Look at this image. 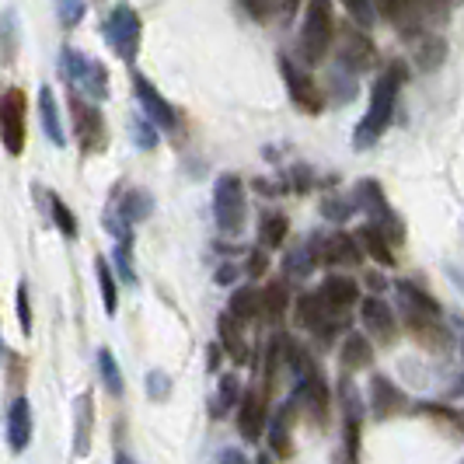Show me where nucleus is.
Listing matches in <instances>:
<instances>
[{
  "instance_id": "obj_31",
  "label": "nucleus",
  "mask_w": 464,
  "mask_h": 464,
  "mask_svg": "<svg viewBox=\"0 0 464 464\" xmlns=\"http://www.w3.org/2000/svg\"><path fill=\"white\" fill-rule=\"evenodd\" d=\"M39 112H43V130H46V137L53 140L56 147H63V143H67V133H63V122H60V109H56L53 88H43V94H39Z\"/></svg>"
},
{
  "instance_id": "obj_40",
  "label": "nucleus",
  "mask_w": 464,
  "mask_h": 464,
  "mask_svg": "<svg viewBox=\"0 0 464 464\" xmlns=\"http://www.w3.org/2000/svg\"><path fill=\"white\" fill-rule=\"evenodd\" d=\"M241 11L252 18V22H269L273 11H276V0H237Z\"/></svg>"
},
{
  "instance_id": "obj_38",
  "label": "nucleus",
  "mask_w": 464,
  "mask_h": 464,
  "mask_svg": "<svg viewBox=\"0 0 464 464\" xmlns=\"http://www.w3.org/2000/svg\"><path fill=\"white\" fill-rule=\"evenodd\" d=\"M102 227H105L109 234H116L119 245H126V248L133 245V234H130V220H126L122 213H105V217H102Z\"/></svg>"
},
{
  "instance_id": "obj_34",
  "label": "nucleus",
  "mask_w": 464,
  "mask_h": 464,
  "mask_svg": "<svg viewBox=\"0 0 464 464\" xmlns=\"http://www.w3.org/2000/svg\"><path fill=\"white\" fill-rule=\"evenodd\" d=\"M322 258H318V237L314 241H307L301 248H294L286 262H283V269L290 273V276H307V273H314V266H318Z\"/></svg>"
},
{
  "instance_id": "obj_46",
  "label": "nucleus",
  "mask_w": 464,
  "mask_h": 464,
  "mask_svg": "<svg viewBox=\"0 0 464 464\" xmlns=\"http://www.w3.org/2000/svg\"><path fill=\"white\" fill-rule=\"evenodd\" d=\"M269 269V256H266V248H258L248 256V276H262Z\"/></svg>"
},
{
  "instance_id": "obj_21",
  "label": "nucleus",
  "mask_w": 464,
  "mask_h": 464,
  "mask_svg": "<svg viewBox=\"0 0 464 464\" xmlns=\"http://www.w3.org/2000/svg\"><path fill=\"white\" fill-rule=\"evenodd\" d=\"M73 454L77 458H88L92 454V433H94V398L92 392L73 401Z\"/></svg>"
},
{
  "instance_id": "obj_41",
  "label": "nucleus",
  "mask_w": 464,
  "mask_h": 464,
  "mask_svg": "<svg viewBox=\"0 0 464 464\" xmlns=\"http://www.w3.org/2000/svg\"><path fill=\"white\" fill-rule=\"evenodd\" d=\"M343 7L349 11V18H353V22H360L363 28L373 24V7H377L373 0H343Z\"/></svg>"
},
{
  "instance_id": "obj_9",
  "label": "nucleus",
  "mask_w": 464,
  "mask_h": 464,
  "mask_svg": "<svg viewBox=\"0 0 464 464\" xmlns=\"http://www.w3.org/2000/svg\"><path fill=\"white\" fill-rule=\"evenodd\" d=\"M4 150L7 154H22L24 150V122H28V98L22 88H7L4 92Z\"/></svg>"
},
{
  "instance_id": "obj_24",
  "label": "nucleus",
  "mask_w": 464,
  "mask_h": 464,
  "mask_svg": "<svg viewBox=\"0 0 464 464\" xmlns=\"http://www.w3.org/2000/svg\"><path fill=\"white\" fill-rule=\"evenodd\" d=\"M217 332H220V346H224V353L231 356L237 367H245V363H248V343H245V335H241V322H237L234 314H220Z\"/></svg>"
},
{
  "instance_id": "obj_29",
  "label": "nucleus",
  "mask_w": 464,
  "mask_h": 464,
  "mask_svg": "<svg viewBox=\"0 0 464 464\" xmlns=\"http://www.w3.org/2000/svg\"><path fill=\"white\" fill-rule=\"evenodd\" d=\"M119 213L130 220V224H140V220H147L150 213H154V196L147 192V188H130V192H122V199H119Z\"/></svg>"
},
{
  "instance_id": "obj_11",
  "label": "nucleus",
  "mask_w": 464,
  "mask_h": 464,
  "mask_svg": "<svg viewBox=\"0 0 464 464\" xmlns=\"http://www.w3.org/2000/svg\"><path fill=\"white\" fill-rule=\"evenodd\" d=\"M373 4H377V14L405 35H412L419 22L433 11V0H373Z\"/></svg>"
},
{
  "instance_id": "obj_35",
  "label": "nucleus",
  "mask_w": 464,
  "mask_h": 464,
  "mask_svg": "<svg viewBox=\"0 0 464 464\" xmlns=\"http://www.w3.org/2000/svg\"><path fill=\"white\" fill-rule=\"evenodd\" d=\"M98 373H102V384H105V392L112 398L122 395V371H119V360H116V353L105 346V349H98Z\"/></svg>"
},
{
  "instance_id": "obj_39",
  "label": "nucleus",
  "mask_w": 464,
  "mask_h": 464,
  "mask_svg": "<svg viewBox=\"0 0 464 464\" xmlns=\"http://www.w3.org/2000/svg\"><path fill=\"white\" fill-rule=\"evenodd\" d=\"M147 395H150V401H164L171 395V377L164 371H150L147 373Z\"/></svg>"
},
{
  "instance_id": "obj_27",
  "label": "nucleus",
  "mask_w": 464,
  "mask_h": 464,
  "mask_svg": "<svg viewBox=\"0 0 464 464\" xmlns=\"http://www.w3.org/2000/svg\"><path fill=\"white\" fill-rule=\"evenodd\" d=\"M286 237H290V217L279 213V209H269V213L262 217V227H258V245H262L266 252H273V248H283V245H286Z\"/></svg>"
},
{
  "instance_id": "obj_7",
  "label": "nucleus",
  "mask_w": 464,
  "mask_h": 464,
  "mask_svg": "<svg viewBox=\"0 0 464 464\" xmlns=\"http://www.w3.org/2000/svg\"><path fill=\"white\" fill-rule=\"evenodd\" d=\"M63 70L67 77L81 88V94H88L94 102H102L109 94V73L102 63H94L92 56H81V53H63Z\"/></svg>"
},
{
  "instance_id": "obj_33",
  "label": "nucleus",
  "mask_w": 464,
  "mask_h": 464,
  "mask_svg": "<svg viewBox=\"0 0 464 464\" xmlns=\"http://www.w3.org/2000/svg\"><path fill=\"white\" fill-rule=\"evenodd\" d=\"M395 290L401 294V301H405V307L409 311H422V314H433V318H440V304L433 301L422 286H416V283H409V279H398Z\"/></svg>"
},
{
  "instance_id": "obj_20",
  "label": "nucleus",
  "mask_w": 464,
  "mask_h": 464,
  "mask_svg": "<svg viewBox=\"0 0 464 464\" xmlns=\"http://www.w3.org/2000/svg\"><path fill=\"white\" fill-rule=\"evenodd\" d=\"M32 433H35V419H32L28 398L22 395V398H14L11 409H7V443H11V450H14V454L28 450Z\"/></svg>"
},
{
  "instance_id": "obj_15",
  "label": "nucleus",
  "mask_w": 464,
  "mask_h": 464,
  "mask_svg": "<svg viewBox=\"0 0 464 464\" xmlns=\"http://www.w3.org/2000/svg\"><path fill=\"white\" fill-rule=\"evenodd\" d=\"M266 395L256 392V388H248L241 401H237V433L245 437L248 443H258L262 440V433H266Z\"/></svg>"
},
{
  "instance_id": "obj_51",
  "label": "nucleus",
  "mask_w": 464,
  "mask_h": 464,
  "mask_svg": "<svg viewBox=\"0 0 464 464\" xmlns=\"http://www.w3.org/2000/svg\"><path fill=\"white\" fill-rule=\"evenodd\" d=\"M258 464H273V461H269V454H262V458H258Z\"/></svg>"
},
{
  "instance_id": "obj_8",
  "label": "nucleus",
  "mask_w": 464,
  "mask_h": 464,
  "mask_svg": "<svg viewBox=\"0 0 464 464\" xmlns=\"http://www.w3.org/2000/svg\"><path fill=\"white\" fill-rule=\"evenodd\" d=\"M353 199H356V207L363 209V213H373L377 220H381V227L388 231V237L401 245V237H405V227L398 224L395 209L388 207V199H384V192L381 186L373 182V179H363V182H356V192H353Z\"/></svg>"
},
{
  "instance_id": "obj_42",
  "label": "nucleus",
  "mask_w": 464,
  "mask_h": 464,
  "mask_svg": "<svg viewBox=\"0 0 464 464\" xmlns=\"http://www.w3.org/2000/svg\"><path fill=\"white\" fill-rule=\"evenodd\" d=\"M133 143H137L140 150H154L158 147V130L147 119H137L133 122Z\"/></svg>"
},
{
  "instance_id": "obj_22",
  "label": "nucleus",
  "mask_w": 464,
  "mask_h": 464,
  "mask_svg": "<svg viewBox=\"0 0 464 464\" xmlns=\"http://www.w3.org/2000/svg\"><path fill=\"white\" fill-rule=\"evenodd\" d=\"M356 237H360V245H363V252L377 262V266H395V252H392V237H388V231L381 227V224H363L360 231H356Z\"/></svg>"
},
{
  "instance_id": "obj_32",
  "label": "nucleus",
  "mask_w": 464,
  "mask_h": 464,
  "mask_svg": "<svg viewBox=\"0 0 464 464\" xmlns=\"http://www.w3.org/2000/svg\"><path fill=\"white\" fill-rule=\"evenodd\" d=\"M286 307H290V290H286V283H269V286L262 290V318L279 325L283 314H286Z\"/></svg>"
},
{
  "instance_id": "obj_23",
  "label": "nucleus",
  "mask_w": 464,
  "mask_h": 464,
  "mask_svg": "<svg viewBox=\"0 0 464 464\" xmlns=\"http://www.w3.org/2000/svg\"><path fill=\"white\" fill-rule=\"evenodd\" d=\"M294 401H283L276 409V419H273V426H269V443H273V454L276 458H290L294 454Z\"/></svg>"
},
{
  "instance_id": "obj_37",
  "label": "nucleus",
  "mask_w": 464,
  "mask_h": 464,
  "mask_svg": "<svg viewBox=\"0 0 464 464\" xmlns=\"http://www.w3.org/2000/svg\"><path fill=\"white\" fill-rule=\"evenodd\" d=\"M49 213H53V224L60 227L63 237H77V217H73V209L56 192H49Z\"/></svg>"
},
{
  "instance_id": "obj_47",
  "label": "nucleus",
  "mask_w": 464,
  "mask_h": 464,
  "mask_svg": "<svg viewBox=\"0 0 464 464\" xmlns=\"http://www.w3.org/2000/svg\"><path fill=\"white\" fill-rule=\"evenodd\" d=\"M217 464H258V461H248L245 450H237V447H224L220 458H217Z\"/></svg>"
},
{
  "instance_id": "obj_43",
  "label": "nucleus",
  "mask_w": 464,
  "mask_h": 464,
  "mask_svg": "<svg viewBox=\"0 0 464 464\" xmlns=\"http://www.w3.org/2000/svg\"><path fill=\"white\" fill-rule=\"evenodd\" d=\"M116 269L119 276L126 279V283H137V269H133V258H130V248L126 245H116Z\"/></svg>"
},
{
  "instance_id": "obj_52",
  "label": "nucleus",
  "mask_w": 464,
  "mask_h": 464,
  "mask_svg": "<svg viewBox=\"0 0 464 464\" xmlns=\"http://www.w3.org/2000/svg\"><path fill=\"white\" fill-rule=\"evenodd\" d=\"M461 349H464V343H461Z\"/></svg>"
},
{
  "instance_id": "obj_3",
  "label": "nucleus",
  "mask_w": 464,
  "mask_h": 464,
  "mask_svg": "<svg viewBox=\"0 0 464 464\" xmlns=\"http://www.w3.org/2000/svg\"><path fill=\"white\" fill-rule=\"evenodd\" d=\"M213 220L220 234L237 237L245 227V182L237 175H220L213 186Z\"/></svg>"
},
{
  "instance_id": "obj_36",
  "label": "nucleus",
  "mask_w": 464,
  "mask_h": 464,
  "mask_svg": "<svg viewBox=\"0 0 464 464\" xmlns=\"http://www.w3.org/2000/svg\"><path fill=\"white\" fill-rule=\"evenodd\" d=\"M94 273H98V290H102V304H105V311H109V314H116L119 294H116V276H112V269H109V258L105 256L94 258Z\"/></svg>"
},
{
  "instance_id": "obj_12",
  "label": "nucleus",
  "mask_w": 464,
  "mask_h": 464,
  "mask_svg": "<svg viewBox=\"0 0 464 464\" xmlns=\"http://www.w3.org/2000/svg\"><path fill=\"white\" fill-rule=\"evenodd\" d=\"M297 401L304 405V412L311 416L314 426H325L328 412H332V392H328V381L322 377L318 367L301 381V388H297Z\"/></svg>"
},
{
  "instance_id": "obj_17",
  "label": "nucleus",
  "mask_w": 464,
  "mask_h": 464,
  "mask_svg": "<svg viewBox=\"0 0 464 464\" xmlns=\"http://www.w3.org/2000/svg\"><path fill=\"white\" fill-rule=\"evenodd\" d=\"M405 325L412 332V339H416L422 349H430V353H443V349L450 346V332L440 325V318H433V314H422V311H405Z\"/></svg>"
},
{
  "instance_id": "obj_4",
  "label": "nucleus",
  "mask_w": 464,
  "mask_h": 464,
  "mask_svg": "<svg viewBox=\"0 0 464 464\" xmlns=\"http://www.w3.org/2000/svg\"><path fill=\"white\" fill-rule=\"evenodd\" d=\"M294 322L304 328V332H311L318 343H328L339 328L346 325L343 322V314L325 301V294L322 290H314V294H301L297 304H294Z\"/></svg>"
},
{
  "instance_id": "obj_5",
  "label": "nucleus",
  "mask_w": 464,
  "mask_h": 464,
  "mask_svg": "<svg viewBox=\"0 0 464 464\" xmlns=\"http://www.w3.org/2000/svg\"><path fill=\"white\" fill-rule=\"evenodd\" d=\"M70 112H73V130H77V147L81 154H102L109 147V126H105V116L102 109L92 105V102H81L73 98L70 102Z\"/></svg>"
},
{
  "instance_id": "obj_49",
  "label": "nucleus",
  "mask_w": 464,
  "mask_h": 464,
  "mask_svg": "<svg viewBox=\"0 0 464 464\" xmlns=\"http://www.w3.org/2000/svg\"><path fill=\"white\" fill-rule=\"evenodd\" d=\"M116 464H137V461H133V458H130L126 450H119V454H116Z\"/></svg>"
},
{
  "instance_id": "obj_50",
  "label": "nucleus",
  "mask_w": 464,
  "mask_h": 464,
  "mask_svg": "<svg viewBox=\"0 0 464 464\" xmlns=\"http://www.w3.org/2000/svg\"><path fill=\"white\" fill-rule=\"evenodd\" d=\"M283 4H286V11H294V7H297V0H283Z\"/></svg>"
},
{
  "instance_id": "obj_18",
  "label": "nucleus",
  "mask_w": 464,
  "mask_h": 464,
  "mask_svg": "<svg viewBox=\"0 0 464 464\" xmlns=\"http://www.w3.org/2000/svg\"><path fill=\"white\" fill-rule=\"evenodd\" d=\"M371 409L377 419H395L409 409V398H405V392L398 388L395 381H388V377L377 373L371 381Z\"/></svg>"
},
{
  "instance_id": "obj_16",
  "label": "nucleus",
  "mask_w": 464,
  "mask_h": 464,
  "mask_svg": "<svg viewBox=\"0 0 464 464\" xmlns=\"http://www.w3.org/2000/svg\"><path fill=\"white\" fill-rule=\"evenodd\" d=\"M318 258L325 266H360L363 262V245L353 234L335 231L328 237H318Z\"/></svg>"
},
{
  "instance_id": "obj_19",
  "label": "nucleus",
  "mask_w": 464,
  "mask_h": 464,
  "mask_svg": "<svg viewBox=\"0 0 464 464\" xmlns=\"http://www.w3.org/2000/svg\"><path fill=\"white\" fill-rule=\"evenodd\" d=\"M339 60H343V67L353 70V73H363V70L373 67L377 49H373V43L363 32L346 28V32H343V46H339Z\"/></svg>"
},
{
  "instance_id": "obj_25",
  "label": "nucleus",
  "mask_w": 464,
  "mask_h": 464,
  "mask_svg": "<svg viewBox=\"0 0 464 464\" xmlns=\"http://www.w3.org/2000/svg\"><path fill=\"white\" fill-rule=\"evenodd\" d=\"M339 360H343V371H346V373L371 371V367H373V349H371V343L360 335V332H349L346 343H343V353H339Z\"/></svg>"
},
{
  "instance_id": "obj_26",
  "label": "nucleus",
  "mask_w": 464,
  "mask_h": 464,
  "mask_svg": "<svg viewBox=\"0 0 464 464\" xmlns=\"http://www.w3.org/2000/svg\"><path fill=\"white\" fill-rule=\"evenodd\" d=\"M322 294H325V301L332 304L339 314H346L349 307L363 297L353 276H328L325 283H322Z\"/></svg>"
},
{
  "instance_id": "obj_1",
  "label": "nucleus",
  "mask_w": 464,
  "mask_h": 464,
  "mask_svg": "<svg viewBox=\"0 0 464 464\" xmlns=\"http://www.w3.org/2000/svg\"><path fill=\"white\" fill-rule=\"evenodd\" d=\"M405 77H409V67H405L401 60H395L392 67L373 81L367 116L360 119V126H356V133H353V147H356V150H367V147H373L377 140L384 137V130H388L392 119H395V105H398V94H401Z\"/></svg>"
},
{
  "instance_id": "obj_30",
  "label": "nucleus",
  "mask_w": 464,
  "mask_h": 464,
  "mask_svg": "<svg viewBox=\"0 0 464 464\" xmlns=\"http://www.w3.org/2000/svg\"><path fill=\"white\" fill-rule=\"evenodd\" d=\"M241 401V381L237 373H220V384H217V395H213V419H224L234 405Z\"/></svg>"
},
{
  "instance_id": "obj_2",
  "label": "nucleus",
  "mask_w": 464,
  "mask_h": 464,
  "mask_svg": "<svg viewBox=\"0 0 464 464\" xmlns=\"http://www.w3.org/2000/svg\"><path fill=\"white\" fill-rule=\"evenodd\" d=\"M332 39H335V14H332V0H307L301 24V56L304 63L318 67L332 53Z\"/></svg>"
},
{
  "instance_id": "obj_28",
  "label": "nucleus",
  "mask_w": 464,
  "mask_h": 464,
  "mask_svg": "<svg viewBox=\"0 0 464 464\" xmlns=\"http://www.w3.org/2000/svg\"><path fill=\"white\" fill-rule=\"evenodd\" d=\"M227 314H234L241 325L262 318V294L252 290V286H237L231 294V304H227Z\"/></svg>"
},
{
  "instance_id": "obj_13",
  "label": "nucleus",
  "mask_w": 464,
  "mask_h": 464,
  "mask_svg": "<svg viewBox=\"0 0 464 464\" xmlns=\"http://www.w3.org/2000/svg\"><path fill=\"white\" fill-rule=\"evenodd\" d=\"M360 318H363V325H367V332H371L377 343H384V346L398 343V318H395V311L388 307V301H381V297H363V301H360Z\"/></svg>"
},
{
  "instance_id": "obj_14",
  "label": "nucleus",
  "mask_w": 464,
  "mask_h": 464,
  "mask_svg": "<svg viewBox=\"0 0 464 464\" xmlns=\"http://www.w3.org/2000/svg\"><path fill=\"white\" fill-rule=\"evenodd\" d=\"M133 92H137V102L143 105V112L154 119L158 126H164V130H175L179 126V112L171 109V102L143 73H133Z\"/></svg>"
},
{
  "instance_id": "obj_45",
  "label": "nucleus",
  "mask_w": 464,
  "mask_h": 464,
  "mask_svg": "<svg viewBox=\"0 0 464 464\" xmlns=\"http://www.w3.org/2000/svg\"><path fill=\"white\" fill-rule=\"evenodd\" d=\"M18 322H22V332L32 335V301H28V286H18Z\"/></svg>"
},
{
  "instance_id": "obj_10",
  "label": "nucleus",
  "mask_w": 464,
  "mask_h": 464,
  "mask_svg": "<svg viewBox=\"0 0 464 464\" xmlns=\"http://www.w3.org/2000/svg\"><path fill=\"white\" fill-rule=\"evenodd\" d=\"M105 35H109L112 49L130 63L140 49V18L133 14V7L119 4L116 11H112V18H109V24H105Z\"/></svg>"
},
{
  "instance_id": "obj_6",
  "label": "nucleus",
  "mask_w": 464,
  "mask_h": 464,
  "mask_svg": "<svg viewBox=\"0 0 464 464\" xmlns=\"http://www.w3.org/2000/svg\"><path fill=\"white\" fill-rule=\"evenodd\" d=\"M279 70H283V81H286V92H290V102L297 105V112L304 116H318L325 109V94L318 92V84L311 81V73H304L294 60H279Z\"/></svg>"
},
{
  "instance_id": "obj_44",
  "label": "nucleus",
  "mask_w": 464,
  "mask_h": 464,
  "mask_svg": "<svg viewBox=\"0 0 464 464\" xmlns=\"http://www.w3.org/2000/svg\"><path fill=\"white\" fill-rule=\"evenodd\" d=\"M4 363H7V381H11V384H22L28 367L18 360V353H14V349H4Z\"/></svg>"
},
{
  "instance_id": "obj_48",
  "label": "nucleus",
  "mask_w": 464,
  "mask_h": 464,
  "mask_svg": "<svg viewBox=\"0 0 464 464\" xmlns=\"http://www.w3.org/2000/svg\"><path fill=\"white\" fill-rule=\"evenodd\" d=\"M234 279V266H224V273H217V283H231Z\"/></svg>"
}]
</instances>
